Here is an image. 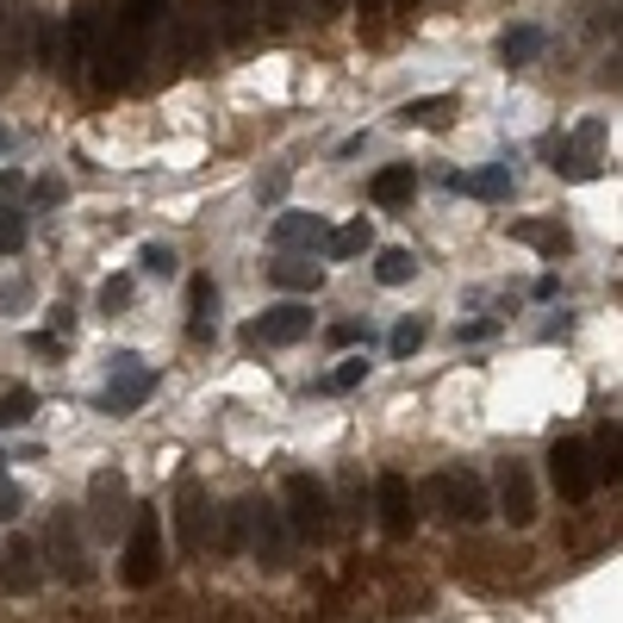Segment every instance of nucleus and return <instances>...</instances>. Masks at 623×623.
I'll list each match as a JSON object with an SVG mask.
<instances>
[{"instance_id": "26", "label": "nucleus", "mask_w": 623, "mask_h": 623, "mask_svg": "<svg viewBox=\"0 0 623 623\" xmlns=\"http://www.w3.org/2000/svg\"><path fill=\"white\" fill-rule=\"evenodd\" d=\"M498 50H505V62H512V69H524V62L543 57V31H536V26H512Z\"/></svg>"}, {"instance_id": "42", "label": "nucleus", "mask_w": 623, "mask_h": 623, "mask_svg": "<svg viewBox=\"0 0 623 623\" xmlns=\"http://www.w3.org/2000/svg\"><path fill=\"white\" fill-rule=\"evenodd\" d=\"M362 7H368V13H374V7H387V0H362Z\"/></svg>"}, {"instance_id": "19", "label": "nucleus", "mask_w": 623, "mask_h": 623, "mask_svg": "<svg viewBox=\"0 0 623 623\" xmlns=\"http://www.w3.org/2000/svg\"><path fill=\"white\" fill-rule=\"evenodd\" d=\"M330 505H337V524H368V481H362V467H343L337 474Z\"/></svg>"}, {"instance_id": "10", "label": "nucleus", "mask_w": 623, "mask_h": 623, "mask_svg": "<svg viewBox=\"0 0 623 623\" xmlns=\"http://www.w3.org/2000/svg\"><path fill=\"white\" fill-rule=\"evenodd\" d=\"M486 493H493V512H505L517 530L536 524V474H530V462H512V455H505Z\"/></svg>"}, {"instance_id": "33", "label": "nucleus", "mask_w": 623, "mask_h": 623, "mask_svg": "<svg viewBox=\"0 0 623 623\" xmlns=\"http://www.w3.org/2000/svg\"><path fill=\"white\" fill-rule=\"evenodd\" d=\"M93 306L107 312V318H119L125 306H131V275H112V280H100V299Z\"/></svg>"}, {"instance_id": "20", "label": "nucleus", "mask_w": 623, "mask_h": 623, "mask_svg": "<svg viewBox=\"0 0 623 623\" xmlns=\"http://www.w3.org/2000/svg\"><path fill=\"white\" fill-rule=\"evenodd\" d=\"M26 31H31V13H19V7L0 0V76L26 62Z\"/></svg>"}, {"instance_id": "29", "label": "nucleus", "mask_w": 623, "mask_h": 623, "mask_svg": "<svg viewBox=\"0 0 623 623\" xmlns=\"http://www.w3.org/2000/svg\"><path fill=\"white\" fill-rule=\"evenodd\" d=\"M31 412H38V393H31V387H7V393H0V431L31 424Z\"/></svg>"}, {"instance_id": "14", "label": "nucleus", "mask_w": 623, "mask_h": 623, "mask_svg": "<svg viewBox=\"0 0 623 623\" xmlns=\"http://www.w3.org/2000/svg\"><path fill=\"white\" fill-rule=\"evenodd\" d=\"M599 144H605V125L586 119L574 138L555 144V175H567V181H592V175H599Z\"/></svg>"}, {"instance_id": "1", "label": "nucleus", "mask_w": 623, "mask_h": 623, "mask_svg": "<svg viewBox=\"0 0 623 623\" xmlns=\"http://www.w3.org/2000/svg\"><path fill=\"white\" fill-rule=\"evenodd\" d=\"M280 517H287V536L325 548L330 536H337V505H330V481H325V474L294 467V474L280 481Z\"/></svg>"}, {"instance_id": "5", "label": "nucleus", "mask_w": 623, "mask_h": 623, "mask_svg": "<svg viewBox=\"0 0 623 623\" xmlns=\"http://www.w3.org/2000/svg\"><path fill=\"white\" fill-rule=\"evenodd\" d=\"M38 561H44V574H57L62 586H88L93 561H88V543H81V512H50Z\"/></svg>"}, {"instance_id": "35", "label": "nucleus", "mask_w": 623, "mask_h": 623, "mask_svg": "<svg viewBox=\"0 0 623 623\" xmlns=\"http://www.w3.org/2000/svg\"><path fill=\"white\" fill-rule=\"evenodd\" d=\"M138 268H144V275H175V249L169 244H144L138 249Z\"/></svg>"}, {"instance_id": "17", "label": "nucleus", "mask_w": 623, "mask_h": 623, "mask_svg": "<svg viewBox=\"0 0 623 623\" xmlns=\"http://www.w3.org/2000/svg\"><path fill=\"white\" fill-rule=\"evenodd\" d=\"M244 543H249V493L231 498V505H218V517H212V555L237 561Z\"/></svg>"}, {"instance_id": "43", "label": "nucleus", "mask_w": 623, "mask_h": 623, "mask_svg": "<svg viewBox=\"0 0 623 623\" xmlns=\"http://www.w3.org/2000/svg\"><path fill=\"white\" fill-rule=\"evenodd\" d=\"M0 150H7V131H0Z\"/></svg>"}, {"instance_id": "18", "label": "nucleus", "mask_w": 623, "mask_h": 623, "mask_svg": "<svg viewBox=\"0 0 623 623\" xmlns=\"http://www.w3.org/2000/svg\"><path fill=\"white\" fill-rule=\"evenodd\" d=\"M212 7V19H218V38L225 44H249V31H256V0H206Z\"/></svg>"}, {"instance_id": "7", "label": "nucleus", "mask_w": 623, "mask_h": 623, "mask_svg": "<svg viewBox=\"0 0 623 623\" xmlns=\"http://www.w3.org/2000/svg\"><path fill=\"white\" fill-rule=\"evenodd\" d=\"M244 555L268 574H287V561H294V536H287V517L268 493H249V543Z\"/></svg>"}, {"instance_id": "12", "label": "nucleus", "mask_w": 623, "mask_h": 623, "mask_svg": "<svg viewBox=\"0 0 623 623\" xmlns=\"http://www.w3.org/2000/svg\"><path fill=\"white\" fill-rule=\"evenodd\" d=\"M38 586H44V561H38V543L13 530V536L0 543V592H13V599H31Z\"/></svg>"}, {"instance_id": "31", "label": "nucleus", "mask_w": 623, "mask_h": 623, "mask_svg": "<svg viewBox=\"0 0 623 623\" xmlns=\"http://www.w3.org/2000/svg\"><path fill=\"white\" fill-rule=\"evenodd\" d=\"M362 380H368V362H362V356H349L343 368L318 374V380H312V393H349V387H362Z\"/></svg>"}, {"instance_id": "4", "label": "nucleus", "mask_w": 623, "mask_h": 623, "mask_svg": "<svg viewBox=\"0 0 623 623\" xmlns=\"http://www.w3.org/2000/svg\"><path fill=\"white\" fill-rule=\"evenodd\" d=\"M125 567L119 580L125 586H156L162 580V505H131V524H125Z\"/></svg>"}, {"instance_id": "24", "label": "nucleus", "mask_w": 623, "mask_h": 623, "mask_svg": "<svg viewBox=\"0 0 623 623\" xmlns=\"http://www.w3.org/2000/svg\"><path fill=\"white\" fill-rule=\"evenodd\" d=\"M449 112H455L449 93H424V100H405V107H399V125H424V131H443V125H449Z\"/></svg>"}, {"instance_id": "36", "label": "nucleus", "mask_w": 623, "mask_h": 623, "mask_svg": "<svg viewBox=\"0 0 623 623\" xmlns=\"http://www.w3.org/2000/svg\"><path fill=\"white\" fill-rule=\"evenodd\" d=\"M256 13H268V26H294L299 0H256Z\"/></svg>"}, {"instance_id": "40", "label": "nucleus", "mask_w": 623, "mask_h": 623, "mask_svg": "<svg viewBox=\"0 0 623 623\" xmlns=\"http://www.w3.org/2000/svg\"><path fill=\"white\" fill-rule=\"evenodd\" d=\"M356 337H368V330H362V325H330V343H337V349H343V343H356Z\"/></svg>"}, {"instance_id": "11", "label": "nucleus", "mask_w": 623, "mask_h": 623, "mask_svg": "<svg viewBox=\"0 0 623 623\" xmlns=\"http://www.w3.org/2000/svg\"><path fill=\"white\" fill-rule=\"evenodd\" d=\"M312 337V306H299V299H287V306L263 312V318H249L244 325V343L249 349H287V343Z\"/></svg>"}, {"instance_id": "28", "label": "nucleus", "mask_w": 623, "mask_h": 623, "mask_svg": "<svg viewBox=\"0 0 623 623\" xmlns=\"http://www.w3.org/2000/svg\"><path fill=\"white\" fill-rule=\"evenodd\" d=\"M412 275H418V256H412V249H380V263H374L380 287H405Z\"/></svg>"}, {"instance_id": "39", "label": "nucleus", "mask_w": 623, "mask_h": 623, "mask_svg": "<svg viewBox=\"0 0 623 623\" xmlns=\"http://www.w3.org/2000/svg\"><path fill=\"white\" fill-rule=\"evenodd\" d=\"M7 194H26V175L19 169H0V200H7Z\"/></svg>"}, {"instance_id": "8", "label": "nucleus", "mask_w": 623, "mask_h": 623, "mask_svg": "<svg viewBox=\"0 0 623 623\" xmlns=\"http://www.w3.org/2000/svg\"><path fill=\"white\" fill-rule=\"evenodd\" d=\"M368 512H374V524L387 530V536H412L418 530V486L405 481L399 467H387V474H374L368 481Z\"/></svg>"}, {"instance_id": "13", "label": "nucleus", "mask_w": 623, "mask_h": 623, "mask_svg": "<svg viewBox=\"0 0 623 623\" xmlns=\"http://www.w3.org/2000/svg\"><path fill=\"white\" fill-rule=\"evenodd\" d=\"M119 362H125V368L112 374L107 393H100V412H107V418H131V412L156 393V368H144L138 356H119Z\"/></svg>"}, {"instance_id": "38", "label": "nucleus", "mask_w": 623, "mask_h": 623, "mask_svg": "<svg viewBox=\"0 0 623 623\" xmlns=\"http://www.w3.org/2000/svg\"><path fill=\"white\" fill-rule=\"evenodd\" d=\"M69 325H76V306H50V330H62V337H69Z\"/></svg>"}, {"instance_id": "27", "label": "nucleus", "mask_w": 623, "mask_h": 623, "mask_svg": "<svg viewBox=\"0 0 623 623\" xmlns=\"http://www.w3.org/2000/svg\"><path fill=\"white\" fill-rule=\"evenodd\" d=\"M268 280L287 287V294H312V287L325 280V268H318V263H275V268H268Z\"/></svg>"}, {"instance_id": "3", "label": "nucleus", "mask_w": 623, "mask_h": 623, "mask_svg": "<svg viewBox=\"0 0 623 623\" xmlns=\"http://www.w3.org/2000/svg\"><path fill=\"white\" fill-rule=\"evenodd\" d=\"M212 493H206V481L187 467V474H175V493H169V524H175V548L181 555H206L212 548Z\"/></svg>"}, {"instance_id": "2", "label": "nucleus", "mask_w": 623, "mask_h": 623, "mask_svg": "<svg viewBox=\"0 0 623 623\" xmlns=\"http://www.w3.org/2000/svg\"><path fill=\"white\" fill-rule=\"evenodd\" d=\"M424 493H431L436 517H443V524H455V530H474V524H486V517H493V493H486V481L474 474V467H436Z\"/></svg>"}, {"instance_id": "16", "label": "nucleus", "mask_w": 623, "mask_h": 623, "mask_svg": "<svg viewBox=\"0 0 623 623\" xmlns=\"http://www.w3.org/2000/svg\"><path fill=\"white\" fill-rule=\"evenodd\" d=\"M330 237V225L318 212H280L275 225H268V244L275 249H318Z\"/></svg>"}, {"instance_id": "37", "label": "nucleus", "mask_w": 623, "mask_h": 623, "mask_svg": "<svg viewBox=\"0 0 623 623\" xmlns=\"http://www.w3.org/2000/svg\"><path fill=\"white\" fill-rule=\"evenodd\" d=\"M26 512V486L19 481H0V517H19Z\"/></svg>"}, {"instance_id": "34", "label": "nucleus", "mask_w": 623, "mask_h": 623, "mask_svg": "<svg viewBox=\"0 0 623 623\" xmlns=\"http://www.w3.org/2000/svg\"><path fill=\"white\" fill-rule=\"evenodd\" d=\"M424 337H431V325H424V318H399V325H393V337H387V349H393V356H412Z\"/></svg>"}, {"instance_id": "23", "label": "nucleus", "mask_w": 623, "mask_h": 623, "mask_svg": "<svg viewBox=\"0 0 623 623\" xmlns=\"http://www.w3.org/2000/svg\"><path fill=\"white\" fill-rule=\"evenodd\" d=\"M512 237H517V244H536L543 256H567V231H561L555 218H517Z\"/></svg>"}, {"instance_id": "6", "label": "nucleus", "mask_w": 623, "mask_h": 623, "mask_svg": "<svg viewBox=\"0 0 623 623\" xmlns=\"http://www.w3.org/2000/svg\"><path fill=\"white\" fill-rule=\"evenodd\" d=\"M131 481H125V467H100L88 481V512H81V530H93L100 543H119L125 524H131Z\"/></svg>"}, {"instance_id": "30", "label": "nucleus", "mask_w": 623, "mask_h": 623, "mask_svg": "<svg viewBox=\"0 0 623 623\" xmlns=\"http://www.w3.org/2000/svg\"><path fill=\"white\" fill-rule=\"evenodd\" d=\"M368 244H374V225H368V218H349L343 231H330V237H325L330 256H362Z\"/></svg>"}, {"instance_id": "25", "label": "nucleus", "mask_w": 623, "mask_h": 623, "mask_svg": "<svg viewBox=\"0 0 623 623\" xmlns=\"http://www.w3.org/2000/svg\"><path fill=\"white\" fill-rule=\"evenodd\" d=\"M212 306H218L212 275H194V280H187V312H194V318H187V337H194V343H200L206 330H212V325H206V312H212Z\"/></svg>"}, {"instance_id": "9", "label": "nucleus", "mask_w": 623, "mask_h": 623, "mask_svg": "<svg viewBox=\"0 0 623 623\" xmlns=\"http://www.w3.org/2000/svg\"><path fill=\"white\" fill-rule=\"evenodd\" d=\"M548 481H555V493L567 498V505H586L592 486H599L586 436H555V443H548Z\"/></svg>"}, {"instance_id": "32", "label": "nucleus", "mask_w": 623, "mask_h": 623, "mask_svg": "<svg viewBox=\"0 0 623 623\" xmlns=\"http://www.w3.org/2000/svg\"><path fill=\"white\" fill-rule=\"evenodd\" d=\"M19 249H26V212L0 206V256H19Z\"/></svg>"}, {"instance_id": "22", "label": "nucleus", "mask_w": 623, "mask_h": 623, "mask_svg": "<svg viewBox=\"0 0 623 623\" xmlns=\"http://www.w3.org/2000/svg\"><path fill=\"white\" fill-rule=\"evenodd\" d=\"M455 194H474V200H505L512 194V162H493L481 175H449Z\"/></svg>"}, {"instance_id": "21", "label": "nucleus", "mask_w": 623, "mask_h": 623, "mask_svg": "<svg viewBox=\"0 0 623 623\" xmlns=\"http://www.w3.org/2000/svg\"><path fill=\"white\" fill-rule=\"evenodd\" d=\"M412 194H418V175H412V162H393V169H380L368 181V200L374 206H405Z\"/></svg>"}, {"instance_id": "15", "label": "nucleus", "mask_w": 623, "mask_h": 623, "mask_svg": "<svg viewBox=\"0 0 623 623\" xmlns=\"http://www.w3.org/2000/svg\"><path fill=\"white\" fill-rule=\"evenodd\" d=\"M169 31H175V57H181L187 69L206 62V50H212V7H206V0H187Z\"/></svg>"}, {"instance_id": "41", "label": "nucleus", "mask_w": 623, "mask_h": 623, "mask_svg": "<svg viewBox=\"0 0 623 623\" xmlns=\"http://www.w3.org/2000/svg\"><path fill=\"white\" fill-rule=\"evenodd\" d=\"M318 7H325V13H337V7H343V0H318Z\"/></svg>"}]
</instances>
